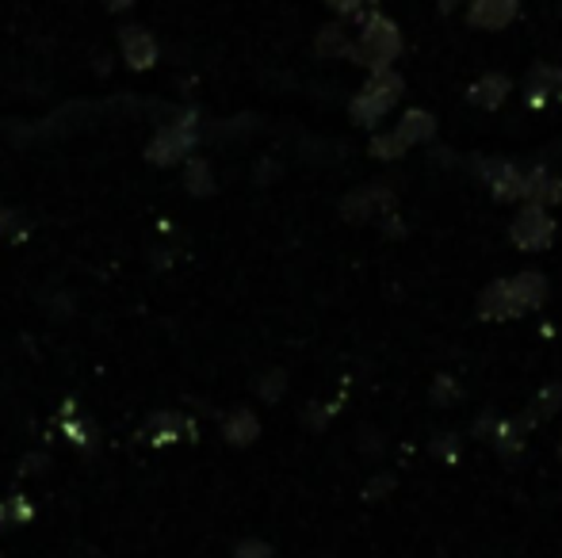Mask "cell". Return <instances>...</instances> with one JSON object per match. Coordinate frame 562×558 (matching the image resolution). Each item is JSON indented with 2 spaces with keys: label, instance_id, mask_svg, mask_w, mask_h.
<instances>
[{
  "label": "cell",
  "instance_id": "1",
  "mask_svg": "<svg viewBox=\"0 0 562 558\" xmlns=\"http://www.w3.org/2000/svg\"><path fill=\"white\" fill-rule=\"evenodd\" d=\"M402 27L391 20V15L371 12L368 20L360 23V35L352 43V61H360L363 69L379 73V69H394V61L402 58Z\"/></svg>",
  "mask_w": 562,
  "mask_h": 558
},
{
  "label": "cell",
  "instance_id": "4",
  "mask_svg": "<svg viewBox=\"0 0 562 558\" xmlns=\"http://www.w3.org/2000/svg\"><path fill=\"white\" fill-rule=\"evenodd\" d=\"M479 172H482V180L490 184V192H494L497 203H517V200H525V192H528V172H520L513 161H482Z\"/></svg>",
  "mask_w": 562,
  "mask_h": 558
},
{
  "label": "cell",
  "instance_id": "23",
  "mask_svg": "<svg viewBox=\"0 0 562 558\" xmlns=\"http://www.w3.org/2000/svg\"><path fill=\"white\" fill-rule=\"evenodd\" d=\"M559 463H562V440H559Z\"/></svg>",
  "mask_w": 562,
  "mask_h": 558
},
{
  "label": "cell",
  "instance_id": "20",
  "mask_svg": "<svg viewBox=\"0 0 562 558\" xmlns=\"http://www.w3.org/2000/svg\"><path fill=\"white\" fill-rule=\"evenodd\" d=\"M391 486H394V478H379V482L368 486V493H371V498H379V493H386Z\"/></svg>",
  "mask_w": 562,
  "mask_h": 558
},
{
  "label": "cell",
  "instance_id": "9",
  "mask_svg": "<svg viewBox=\"0 0 562 558\" xmlns=\"http://www.w3.org/2000/svg\"><path fill=\"white\" fill-rule=\"evenodd\" d=\"M509 283H513V295H517L520 314H532L548 303V276L543 272H517Z\"/></svg>",
  "mask_w": 562,
  "mask_h": 558
},
{
  "label": "cell",
  "instance_id": "6",
  "mask_svg": "<svg viewBox=\"0 0 562 558\" xmlns=\"http://www.w3.org/2000/svg\"><path fill=\"white\" fill-rule=\"evenodd\" d=\"M479 318L482 321H513V318H520V306H517V295H513L509 280H494V283H486V287H482Z\"/></svg>",
  "mask_w": 562,
  "mask_h": 558
},
{
  "label": "cell",
  "instance_id": "22",
  "mask_svg": "<svg viewBox=\"0 0 562 558\" xmlns=\"http://www.w3.org/2000/svg\"><path fill=\"white\" fill-rule=\"evenodd\" d=\"M134 0H108V8H115V12H123V8H131Z\"/></svg>",
  "mask_w": 562,
  "mask_h": 558
},
{
  "label": "cell",
  "instance_id": "15",
  "mask_svg": "<svg viewBox=\"0 0 562 558\" xmlns=\"http://www.w3.org/2000/svg\"><path fill=\"white\" fill-rule=\"evenodd\" d=\"M318 54H326V58H352V43H348L345 27L340 23H329V27H322L318 35Z\"/></svg>",
  "mask_w": 562,
  "mask_h": 558
},
{
  "label": "cell",
  "instance_id": "14",
  "mask_svg": "<svg viewBox=\"0 0 562 558\" xmlns=\"http://www.w3.org/2000/svg\"><path fill=\"white\" fill-rule=\"evenodd\" d=\"M559 406H562V383H551V387H543L540 395H536L532 410H528V418L520 424H528V429H532V424H543L551 413L559 410Z\"/></svg>",
  "mask_w": 562,
  "mask_h": 558
},
{
  "label": "cell",
  "instance_id": "17",
  "mask_svg": "<svg viewBox=\"0 0 562 558\" xmlns=\"http://www.w3.org/2000/svg\"><path fill=\"white\" fill-rule=\"evenodd\" d=\"M252 436H257V421H252L249 413H241V418L234 421V444H249Z\"/></svg>",
  "mask_w": 562,
  "mask_h": 558
},
{
  "label": "cell",
  "instance_id": "21",
  "mask_svg": "<svg viewBox=\"0 0 562 558\" xmlns=\"http://www.w3.org/2000/svg\"><path fill=\"white\" fill-rule=\"evenodd\" d=\"M241 558H272L268 555V547H260V544H252V547H245Z\"/></svg>",
  "mask_w": 562,
  "mask_h": 558
},
{
  "label": "cell",
  "instance_id": "12",
  "mask_svg": "<svg viewBox=\"0 0 562 558\" xmlns=\"http://www.w3.org/2000/svg\"><path fill=\"white\" fill-rule=\"evenodd\" d=\"M562 96V69L555 66H536L532 77H528V104L543 107L548 100Z\"/></svg>",
  "mask_w": 562,
  "mask_h": 558
},
{
  "label": "cell",
  "instance_id": "16",
  "mask_svg": "<svg viewBox=\"0 0 562 558\" xmlns=\"http://www.w3.org/2000/svg\"><path fill=\"white\" fill-rule=\"evenodd\" d=\"M406 141L398 138V130H391V135H375L371 138V157H379V161H394V157L406 153Z\"/></svg>",
  "mask_w": 562,
  "mask_h": 558
},
{
  "label": "cell",
  "instance_id": "19",
  "mask_svg": "<svg viewBox=\"0 0 562 558\" xmlns=\"http://www.w3.org/2000/svg\"><path fill=\"white\" fill-rule=\"evenodd\" d=\"M456 395H459L456 379H451V375H437V383H432V398H437V402H451Z\"/></svg>",
  "mask_w": 562,
  "mask_h": 558
},
{
  "label": "cell",
  "instance_id": "10",
  "mask_svg": "<svg viewBox=\"0 0 562 558\" xmlns=\"http://www.w3.org/2000/svg\"><path fill=\"white\" fill-rule=\"evenodd\" d=\"M123 58L126 66L134 69H146L157 61V43L146 27H123Z\"/></svg>",
  "mask_w": 562,
  "mask_h": 558
},
{
  "label": "cell",
  "instance_id": "5",
  "mask_svg": "<svg viewBox=\"0 0 562 558\" xmlns=\"http://www.w3.org/2000/svg\"><path fill=\"white\" fill-rule=\"evenodd\" d=\"M520 15V0H471L467 23L474 31H505Z\"/></svg>",
  "mask_w": 562,
  "mask_h": 558
},
{
  "label": "cell",
  "instance_id": "7",
  "mask_svg": "<svg viewBox=\"0 0 562 558\" xmlns=\"http://www.w3.org/2000/svg\"><path fill=\"white\" fill-rule=\"evenodd\" d=\"M394 207V195L386 192L383 184L379 187H360V192H352L345 203H340V210H345V218H352V223H368V218H379L383 210Z\"/></svg>",
  "mask_w": 562,
  "mask_h": 558
},
{
  "label": "cell",
  "instance_id": "13",
  "mask_svg": "<svg viewBox=\"0 0 562 558\" xmlns=\"http://www.w3.org/2000/svg\"><path fill=\"white\" fill-rule=\"evenodd\" d=\"M562 200V180L551 176L548 169H532L528 172V192L525 203H540V207H555Z\"/></svg>",
  "mask_w": 562,
  "mask_h": 558
},
{
  "label": "cell",
  "instance_id": "11",
  "mask_svg": "<svg viewBox=\"0 0 562 558\" xmlns=\"http://www.w3.org/2000/svg\"><path fill=\"white\" fill-rule=\"evenodd\" d=\"M394 130H398V138L406 141V146H422V141L437 138V115H429L425 107H409Z\"/></svg>",
  "mask_w": 562,
  "mask_h": 558
},
{
  "label": "cell",
  "instance_id": "18",
  "mask_svg": "<svg viewBox=\"0 0 562 558\" xmlns=\"http://www.w3.org/2000/svg\"><path fill=\"white\" fill-rule=\"evenodd\" d=\"M329 8H334L337 15H345V20H356V15L368 8V0H326Z\"/></svg>",
  "mask_w": 562,
  "mask_h": 558
},
{
  "label": "cell",
  "instance_id": "3",
  "mask_svg": "<svg viewBox=\"0 0 562 558\" xmlns=\"http://www.w3.org/2000/svg\"><path fill=\"white\" fill-rule=\"evenodd\" d=\"M509 238L520 253H540V249H548L551 241H555V218H551L548 207H540V203H525V207L517 210V218H513Z\"/></svg>",
  "mask_w": 562,
  "mask_h": 558
},
{
  "label": "cell",
  "instance_id": "2",
  "mask_svg": "<svg viewBox=\"0 0 562 558\" xmlns=\"http://www.w3.org/2000/svg\"><path fill=\"white\" fill-rule=\"evenodd\" d=\"M402 92H406V81H402V73H394V69H379V73H371L368 84H363V89L352 96V104H348V115H352L356 127L375 130L379 123H383L386 115L394 112V104L402 100Z\"/></svg>",
  "mask_w": 562,
  "mask_h": 558
},
{
  "label": "cell",
  "instance_id": "8",
  "mask_svg": "<svg viewBox=\"0 0 562 558\" xmlns=\"http://www.w3.org/2000/svg\"><path fill=\"white\" fill-rule=\"evenodd\" d=\"M509 92H513L509 77H505V73H486V77H479L471 89H467V104L479 107V112H497V107L509 100Z\"/></svg>",
  "mask_w": 562,
  "mask_h": 558
}]
</instances>
